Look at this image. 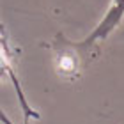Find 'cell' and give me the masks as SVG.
I'll return each mask as SVG.
<instances>
[{
  "instance_id": "obj_2",
  "label": "cell",
  "mask_w": 124,
  "mask_h": 124,
  "mask_svg": "<svg viewBox=\"0 0 124 124\" xmlns=\"http://www.w3.org/2000/svg\"><path fill=\"white\" fill-rule=\"evenodd\" d=\"M122 18H124V0H114L106 11V14L103 16V20L96 25V29L82 43H75V46L78 50H92L99 43H103L105 39H108L110 34L121 25Z\"/></svg>"
},
{
  "instance_id": "obj_4",
  "label": "cell",
  "mask_w": 124,
  "mask_h": 124,
  "mask_svg": "<svg viewBox=\"0 0 124 124\" xmlns=\"http://www.w3.org/2000/svg\"><path fill=\"white\" fill-rule=\"evenodd\" d=\"M0 122H2V124H13V122H11V119L4 114L2 110H0Z\"/></svg>"
},
{
  "instance_id": "obj_1",
  "label": "cell",
  "mask_w": 124,
  "mask_h": 124,
  "mask_svg": "<svg viewBox=\"0 0 124 124\" xmlns=\"http://www.w3.org/2000/svg\"><path fill=\"white\" fill-rule=\"evenodd\" d=\"M4 78H9L11 83L14 85V91L16 96H18V101H20V106L25 114V124H29L30 119H39V112H36L29 105V101L25 98V92L21 89V83L18 80L14 73V67H13V50H11V44L7 41V36L4 32V27L0 25V82Z\"/></svg>"
},
{
  "instance_id": "obj_3",
  "label": "cell",
  "mask_w": 124,
  "mask_h": 124,
  "mask_svg": "<svg viewBox=\"0 0 124 124\" xmlns=\"http://www.w3.org/2000/svg\"><path fill=\"white\" fill-rule=\"evenodd\" d=\"M62 39H64V36H62ZM53 46L57 48V71L62 76H67V78L76 76L80 73V57L78 55L82 53L76 52L73 41L64 39L60 44L55 41Z\"/></svg>"
}]
</instances>
